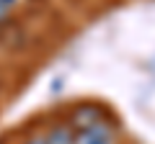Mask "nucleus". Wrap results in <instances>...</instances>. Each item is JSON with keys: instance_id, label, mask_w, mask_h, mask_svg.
I'll return each mask as SVG.
<instances>
[{"instance_id": "1", "label": "nucleus", "mask_w": 155, "mask_h": 144, "mask_svg": "<svg viewBox=\"0 0 155 144\" xmlns=\"http://www.w3.org/2000/svg\"><path fill=\"white\" fill-rule=\"evenodd\" d=\"M67 124L75 131H85V129L109 124V113H106V108L101 103H78V105H72Z\"/></svg>"}, {"instance_id": "3", "label": "nucleus", "mask_w": 155, "mask_h": 144, "mask_svg": "<svg viewBox=\"0 0 155 144\" xmlns=\"http://www.w3.org/2000/svg\"><path fill=\"white\" fill-rule=\"evenodd\" d=\"M75 129L70 124H57L47 134V144H75Z\"/></svg>"}, {"instance_id": "4", "label": "nucleus", "mask_w": 155, "mask_h": 144, "mask_svg": "<svg viewBox=\"0 0 155 144\" xmlns=\"http://www.w3.org/2000/svg\"><path fill=\"white\" fill-rule=\"evenodd\" d=\"M16 5H18V0H0V26L11 21V13Z\"/></svg>"}, {"instance_id": "6", "label": "nucleus", "mask_w": 155, "mask_h": 144, "mask_svg": "<svg viewBox=\"0 0 155 144\" xmlns=\"http://www.w3.org/2000/svg\"><path fill=\"white\" fill-rule=\"evenodd\" d=\"M0 144H3V142H0Z\"/></svg>"}, {"instance_id": "2", "label": "nucleus", "mask_w": 155, "mask_h": 144, "mask_svg": "<svg viewBox=\"0 0 155 144\" xmlns=\"http://www.w3.org/2000/svg\"><path fill=\"white\" fill-rule=\"evenodd\" d=\"M75 144H116V129L114 124H101V126L85 129L75 134Z\"/></svg>"}, {"instance_id": "5", "label": "nucleus", "mask_w": 155, "mask_h": 144, "mask_svg": "<svg viewBox=\"0 0 155 144\" xmlns=\"http://www.w3.org/2000/svg\"><path fill=\"white\" fill-rule=\"evenodd\" d=\"M26 144H47V136H31Z\"/></svg>"}]
</instances>
